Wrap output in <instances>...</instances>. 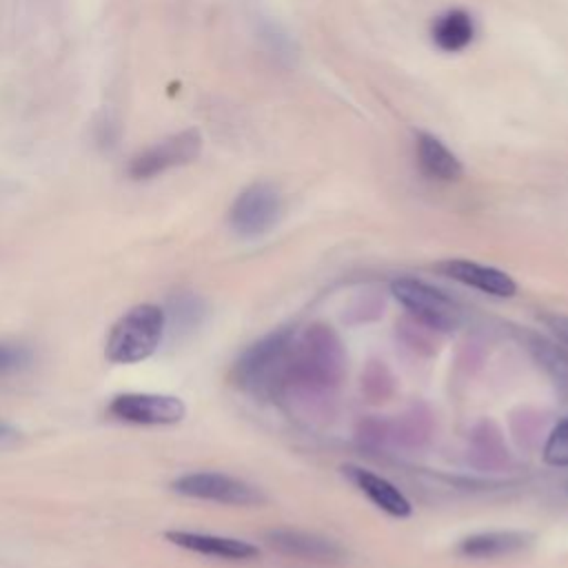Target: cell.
<instances>
[{
    "instance_id": "obj_1",
    "label": "cell",
    "mask_w": 568,
    "mask_h": 568,
    "mask_svg": "<svg viewBox=\"0 0 568 568\" xmlns=\"http://www.w3.org/2000/svg\"><path fill=\"white\" fill-rule=\"evenodd\" d=\"M295 342L297 333L291 326L266 333L233 362L229 373L231 384L253 399H277L291 386Z\"/></svg>"
},
{
    "instance_id": "obj_2",
    "label": "cell",
    "mask_w": 568,
    "mask_h": 568,
    "mask_svg": "<svg viewBox=\"0 0 568 568\" xmlns=\"http://www.w3.org/2000/svg\"><path fill=\"white\" fill-rule=\"evenodd\" d=\"M346 368V353L337 333L326 324H313L295 342L291 386L306 390L335 388Z\"/></svg>"
},
{
    "instance_id": "obj_3",
    "label": "cell",
    "mask_w": 568,
    "mask_h": 568,
    "mask_svg": "<svg viewBox=\"0 0 568 568\" xmlns=\"http://www.w3.org/2000/svg\"><path fill=\"white\" fill-rule=\"evenodd\" d=\"M166 331V313L158 304L129 308L109 331L104 355L113 364H135L155 353Z\"/></svg>"
},
{
    "instance_id": "obj_4",
    "label": "cell",
    "mask_w": 568,
    "mask_h": 568,
    "mask_svg": "<svg viewBox=\"0 0 568 568\" xmlns=\"http://www.w3.org/2000/svg\"><path fill=\"white\" fill-rule=\"evenodd\" d=\"M390 293L426 328L450 333L462 324V308L457 302L424 280L402 275L390 282Z\"/></svg>"
},
{
    "instance_id": "obj_5",
    "label": "cell",
    "mask_w": 568,
    "mask_h": 568,
    "mask_svg": "<svg viewBox=\"0 0 568 568\" xmlns=\"http://www.w3.org/2000/svg\"><path fill=\"white\" fill-rule=\"evenodd\" d=\"M282 215V195L271 182L248 184L231 204L229 226L237 237L255 240L266 235Z\"/></svg>"
},
{
    "instance_id": "obj_6",
    "label": "cell",
    "mask_w": 568,
    "mask_h": 568,
    "mask_svg": "<svg viewBox=\"0 0 568 568\" xmlns=\"http://www.w3.org/2000/svg\"><path fill=\"white\" fill-rule=\"evenodd\" d=\"M171 488L178 495H184L191 499H204V501H215L226 506H262L266 501L264 493L257 486L240 477L215 473V470L186 473L173 479Z\"/></svg>"
},
{
    "instance_id": "obj_7",
    "label": "cell",
    "mask_w": 568,
    "mask_h": 568,
    "mask_svg": "<svg viewBox=\"0 0 568 568\" xmlns=\"http://www.w3.org/2000/svg\"><path fill=\"white\" fill-rule=\"evenodd\" d=\"M202 151V135L195 129H186L180 133H173L153 146L138 153L129 164V175L133 180H151L155 175H162L169 169L184 166L193 162Z\"/></svg>"
},
{
    "instance_id": "obj_8",
    "label": "cell",
    "mask_w": 568,
    "mask_h": 568,
    "mask_svg": "<svg viewBox=\"0 0 568 568\" xmlns=\"http://www.w3.org/2000/svg\"><path fill=\"white\" fill-rule=\"evenodd\" d=\"M106 413L126 424L138 426H171L186 417V406L180 397L155 393H122L115 395Z\"/></svg>"
},
{
    "instance_id": "obj_9",
    "label": "cell",
    "mask_w": 568,
    "mask_h": 568,
    "mask_svg": "<svg viewBox=\"0 0 568 568\" xmlns=\"http://www.w3.org/2000/svg\"><path fill=\"white\" fill-rule=\"evenodd\" d=\"M264 541L271 550L302 561L339 564L346 559V550L339 541L300 528H271L264 532Z\"/></svg>"
},
{
    "instance_id": "obj_10",
    "label": "cell",
    "mask_w": 568,
    "mask_h": 568,
    "mask_svg": "<svg viewBox=\"0 0 568 568\" xmlns=\"http://www.w3.org/2000/svg\"><path fill=\"white\" fill-rule=\"evenodd\" d=\"M442 275L464 284V286H470V288H477L486 295H493V297H513L517 293V282L501 268H495V266H488V264H479V262H473V260H462V257H450V260H444L435 266Z\"/></svg>"
},
{
    "instance_id": "obj_11",
    "label": "cell",
    "mask_w": 568,
    "mask_h": 568,
    "mask_svg": "<svg viewBox=\"0 0 568 568\" xmlns=\"http://www.w3.org/2000/svg\"><path fill=\"white\" fill-rule=\"evenodd\" d=\"M535 537L526 530H488V532H475L464 537L455 552L466 559H504L515 557L519 552H526L532 546Z\"/></svg>"
},
{
    "instance_id": "obj_12",
    "label": "cell",
    "mask_w": 568,
    "mask_h": 568,
    "mask_svg": "<svg viewBox=\"0 0 568 568\" xmlns=\"http://www.w3.org/2000/svg\"><path fill=\"white\" fill-rule=\"evenodd\" d=\"M342 475L362 493L366 495L379 510H384L390 517H408L413 513L410 501L406 499V495L390 484L388 479L379 477L377 473L364 468V466H355V464H346L342 466Z\"/></svg>"
},
{
    "instance_id": "obj_13",
    "label": "cell",
    "mask_w": 568,
    "mask_h": 568,
    "mask_svg": "<svg viewBox=\"0 0 568 568\" xmlns=\"http://www.w3.org/2000/svg\"><path fill=\"white\" fill-rule=\"evenodd\" d=\"M164 537L184 550L206 555V557L229 559V561H248L260 555V548L255 544L235 539V537L191 532V530H169Z\"/></svg>"
},
{
    "instance_id": "obj_14",
    "label": "cell",
    "mask_w": 568,
    "mask_h": 568,
    "mask_svg": "<svg viewBox=\"0 0 568 568\" xmlns=\"http://www.w3.org/2000/svg\"><path fill=\"white\" fill-rule=\"evenodd\" d=\"M415 151H417V164L424 175L442 182H453L462 178L464 166L459 158L439 138L430 133H419L415 140Z\"/></svg>"
},
{
    "instance_id": "obj_15",
    "label": "cell",
    "mask_w": 568,
    "mask_h": 568,
    "mask_svg": "<svg viewBox=\"0 0 568 568\" xmlns=\"http://www.w3.org/2000/svg\"><path fill=\"white\" fill-rule=\"evenodd\" d=\"M433 42L448 53L462 51L470 44L475 36V24L470 13L464 9H448L446 13L437 16L433 22Z\"/></svg>"
},
{
    "instance_id": "obj_16",
    "label": "cell",
    "mask_w": 568,
    "mask_h": 568,
    "mask_svg": "<svg viewBox=\"0 0 568 568\" xmlns=\"http://www.w3.org/2000/svg\"><path fill=\"white\" fill-rule=\"evenodd\" d=\"M526 346L532 353L535 362L552 377V382L561 390H568V353H566V348H561L557 342H552L544 335H537V333L526 335Z\"/></svg>"
},
{
    "instance_id": "obj_17",
    "label": "cell",
    "mask_w": 568,
    "mask_h": 568,
    "mask_svg": "<svg viewBox=\"0 0 568 568\" xmlns=\"http://www.w3.org/2000/svg\"><path fill=\"white\" fill-rule=\"evenodd\" d=\"M204 302L197 295L184 293L171 300V306L166 313V326L171 324L173 331H191L195 326H200L202 317H204Z\"/></svg>"
},
{
    "instance_id": "obj_18",
    "label": "cell",
    "mask_w": 568,
    "mask_h": 568,
    "mask_svg": "<svg viewBox=\"0 0 568 568\" xmlns=\"http://www.w3.org/2000/svg\"><path fill=\"white\" fill-rule=\"evenodd\" d=\"M541 455L550 466H568V417L550 430Z\"/></svg>"
},
{
    "instance_id": "obj_19",
    "label": "cell",
    "mask_w": 568,
    "mask_h": 568,
    "mask_svg": "<svg viewBox=\"0 0 568 568\" xmlns=\"http://www.w3.org/2000/svg\"><path fill=\"white\" fill-rule=\"evenodd\" d=\"M31 364V353L24 346L0 344V377L24 371Z\"/></svg>"
},
{
    "instance_id": "obj_20",
    "label": "cell",
    "mask_w": 568,
    "mask_h": 568,
    "mask_svg": "<svg viewBox=\"0 0 568 568\" xmlns=\"http://www.w3.org/2000/svg\"><path fill=\"white\" fill-rule=\"evenodd\" d=\"M541 320L548 326V331L559 339V344H564L568 348V315H564V313H544Z\"/></svg>"
},
{
    "instance_id": "obj_21",
    "label": "cell",
    "mask_w": 568,
    "mask_h": 568,
    "mask_svg": "<svg viewBox=\"0 0 568 568\" xmlns=\"http://www.w3.org/2000/svg\"><path fill=\"white\" fill-rule=\"evenodd\" d=\"M11 435H16V430L7 424V422H2L0 419V439H4V437H11Z\"/></svg>"
}]
</instances>
